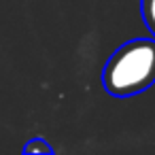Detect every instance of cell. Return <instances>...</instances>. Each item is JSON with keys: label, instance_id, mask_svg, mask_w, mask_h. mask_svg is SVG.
<instances>
[{"label": "cell", "instance_id": "1", "mask_svg": "<svg viewBox=\"0 0 155 155\" xmlns=\"http://www.w3.org/2000/svg\"><path fill=\"white\" fill-rule=\"evenodd\" d=\"M155 83V38H134L113 51L102 85L115 98H130L147 91Z\"/></svg>", "mask_w": 155, "mask_h": 155}, {"label": "cell", "instance_id": "2", "mask_svg": "<svg viewBox=\"0 0 155 155\" xmlns=\"http://www.w3.org/2000/svg\"><path fill=\"white\" fill-rule=\"evenodd\" d=\"M55 149L45 140V138H41V136H36V138H30L28 142H26V147H24V153L26 155H47V153H53Z\"/></svg>", "mask_w": 155, "mask_h": 155}, {"label": "cell", "instance_id": "3", "mask_svg": "<svg viewBox=\"0 0 155 155\" xmlns=\"http://www.w3.org/2000/svg\"><path fill=\"white\" fill-rule=\"evenodd\" d=\"M140 11H142V19H144L147 30L155 38V0H140Z\"/></svg>", "mask_w": 155, "mask_h": 155}]
</instances>
